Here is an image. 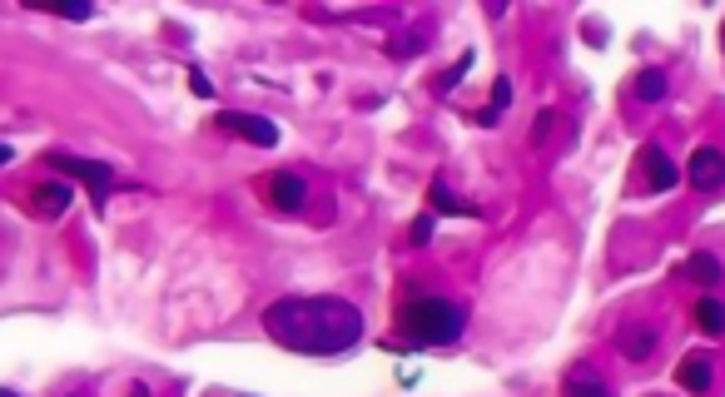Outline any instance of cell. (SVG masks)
I'll return each instance as SVG.
<instances>
[{
    "label": "cell",
    "instance_id": "cell-2",
    "mask_svg": "<svg viewBox=\"0 0 725 397\" xmlns=\"http://www.w3.org/2000/svg\"><path fill=\"white\" fill-rule=\"evenodd\" d=\"M398 328L408 343L418 348H442V343H457L462 328H467V308L457 298H442V293H428V298H408L398 308Z\"/></svg>",
    "mask_w": 725,
    "mask_h": 397
},
{
    "label": "cell",
    "instance_id": "cell-14",
    "mask_svg": "<svg viewBox=\"0 0 725 397\" xmlns=\"http://www.w3.org/2000/svg\"><path fill=\"white\" fill-rule=\"evenodd\" d=\"M433 209H442V214H467V219L477 214V204H462L447 184H433Z\"/></svg>",
    "mask_w": 725,
    "mask_h": 397
},
{
    "label": "cell",
    "instance_id": "cell-10",
    "mask_svg": "<svg viewBox=\"0 0 725 397\" xmlns=\"http://www.w3.org/2000/svg\"><path fill=\"white\" fill-rule=\"evenodd\" d=\"M681 273H686V278H696V283H721V278H725V268H721V259H716V254H691Z\"/></svg>",
    "mask_w": 725,
    "mask_h": 397
},
{
    "label": "cell",
    "instance_id": "cell-18",
    "mask_svg": "<svg viewBox=\"0 0 725 397\" xmlns=\"http://www.w3.org/2000/svg\"><path fill=\"white\" fill-rule=\"evenodd\" d=\"M428 234H433V219H418L413 224V244H428Z\"/></svg>",
    "mask_w": 725,
    "mask_h": 397
},
{
    "label": "cell",
    "instance_id": "cell-4",
    "mask_svg": "<svg viewBox=\"0 0 725 397\" xmlns=\"http://www.w3.org/2000/svg\"><path fill=\"white\" fill-rule=\"evenodd\" d=\"M686 174H691V184H696V189H706V194H711V189H721V184H725V154H721V149H711V144H701V149L691 154Z\"/></svg>",
    "mask_w": 725,
    "mask_h": 397
},
{
    "label": "cell",
    "instance_id": "cell-9",
    "mask_svg": "<svg viewBox=\"0 0 725 397\" xmlns=\"http://www.w3.org/2000/svg\"><path fill=\"white\" fill-rule=\"evenodd\" d=\"M651 348H656V328H641V323H631V328H621V353H626L631 363H641V358H651Z\"/></svg>",
    "mask_w": 725,
    "mask_h": 397
},
{
    "label": "cell",
    "instance_id": "cell-22",
    "mask_svg": "<svg viewBox=\"0 0 725 397\" xmlns=\"http://www.w3.org/2000/svg\"><path fill=\"white\" fill-rule=\"evenodd\" d=\"M75 397H80V393H75Z\"/></svg>",
    "mask_w": 725,
    "mask_h": 397
},
{
    "label": "cell",
    "instance_id": "cell-21",
    "mask_svg": "<svg viewBox=\"0 0 725 397\" xmlns=\"http://www.w3.org/2000/svg\"><path fill=\"white\" fill-rule=\"evenodd\" d=\"M0 397H20V393H10V388H0Z\"/></svg>",
    "mask_w": 725,
    "mask_h": 397
},
{
    "label": "cell",
    "instance_id": "cell-17",
    "mask_svg": "<svg viewBox=\"0 0 725 397\" xmlns=\"http://www.w3.org/2000/svg\"><path fill=\"white\" fill-rule=\"evenodd\" d=\"M567 397H611L601 383H567Z\"/></svg>",
    "mask_w": 725,
    "mask_h": 397
},
{
    "label": "cell",
    "instance_id": "cell-3",
    "mask_svg": "<svg viewBox=\"0 0 725 397\" xmlns=\"http://www.w3.org/2000/svg\"><path fill=\"white\" fill-rule=\"evenodd\" d=\"M50 164L65 169V174H75V179H85L95 209H105V199H110V189H115V169H110V164H100V159H75V154H50Z\"/></svg>",
    "mask_w": 725,
    "mask_h": 397
},
{
    "label": "cell",
    "instance_id": "cell-8",
    "mask_svg": "<svg viewBox=\"0 0 725 397\" xmlns=\"http://www.w3.org/2000/svg\"><path fill=\"white\" fill-rule=\"evenodd\" d=\"M269 194H274V204H279L284 214L303 209V199H308V189H303L298 174H274V179H269Z\"/></svg>",
    "mask_w": 725,
    "mask_h": 397
},
{
    "label": "cell",
    "instance_id": "cell-12",
    "mask_svg": "<svg viewBox=\"0 0 725 397\" xmlns=\"http://www.w3.org/2000/svg\"><path fill=\"white\" fill-rule=\"evenodd\" d=\"M636 95H641L646 105L666 100V70H641V80H636Z\"/></svg>",
    "mask_w": 725,
    "mask_h": 397
},
{
    "label": "cell",
    "instance_id": "cell-13",
    "mask_svg": "<svg viewBox=\"0 0 725 397\" xmlns=\"http://www.w3.org/2000/svg\"><path fill=\"white\" fill-rule=\"evenodd\" d=\"M35 199H40L45 214H65V209H70V184H45Z\"/></svg>",
    "mask_w": 725,
    "mask_h": 397
},
{
    "label": "cell",
    "instance_id": "cell-19",
    "mask_svg": "<svg viewBox=\"0 0 725 397\" xmlns=\"http://www.w3.org/2000/svg\"><path fill=\"white\" fill-rule=\"evenodd\" d=\"M552 120H557V115H552V110H547V115H537V130H532V139H542V134L552 130Z\"/></svg>",
    "mask_w": 725,
    "mask_h": 397
},
{
    "label": "cell",
    "instance_id": "cell-20",
    "mask_svg": "<svg viewBox=\"0 0 725 397\" xmlns=\"http://www.w3.org/2000/svg\"><path fill=\"white\" fill-rule=\"evenodd\" d=\"M10 159H15V154H10V144H0V164H10Z\"/></svg>",
    "mask_w": 725,
    "mask_h": 397
},
{
    "label": "cell",
    "instance_id": "cell-6",
    "mask_svg": "<svg viewBox=\"0 0 725 397\" xmlns=\"http://www.w3.org/2000/svg\"><path fill=\"white\" fill-rule=\"evenodd\" d=\"M676 179H681V169L671 164V154L661 144H646V184L651 189H671Z\"/></svg>",
    "mask_w": 725,
    "mask_h": 397
},
{
    "label": "cell",
    "instance_id": "cell-16",
    "mask_svg": "<svg viewBox=\"0 0 725 397\" xmlns=\"http://www.w3.org/2000/svg\"><path fill=\"white\" fill-rule=\"evenodd\" d=\"M189 90H194V95H204V100H209V95H214V80H209V75H204V70H189Z\"/></svg>",
    "mask_w": 725,
    "mask_h": 397
},
{
    "label": "cell",
    "instance_id": "cell-5",
    "mask_svg": "<svg viewBox=\"0 0 725 397\" xmlns=\"http://www.w3.org/2000/svg\"><path fill=\"white\" fill-rule=\"evenodd\" d=\"M219 125L234 130V134H244V139L259 144V149H274V144H279V125L264 120V115H234V110H229V115H219Z\"/></svg>",
    "mask_w": 725,
    "mask_h": 397
},
{
    "label": "cell",
    "instance_id": "cell-7",
    "mask_svg": "<svg viewBox=\"0 0 725 397\" xmlns=\"http://www.w3.org/2000/svg\"><path fill=\"white\" fill-rule=\"evenodd\" d=\"M711 378H716V368H711V358H706V353H691V358L676 368V383H681L686 393H706V388H711Z\"/></svg>",
    "mask_w": 725,
    "mask_h": 397
},
{
    "label": "cell",
    "instance_id": "cell-1",
    "mask_svg": "<svg viewBox=\"0 0 725 397\" xmlns=\"http://www.w3.org/2000/svg\"><path fill=\"white\" fill-rule=\"evenodd\" d=\"M264 328L274 343H284L289 353H308V358H338L348 348L363 343L368 323L353 303L343 298H279L264 313Z\"/></svg>",
    "mask_w": 725,
    "mask_h": 397
},
{
    "label": "cell",
    "instance_id": "cell-15",
    "mask_svg": "<svg viewBox=\"0 0 725 397\" xmlns=\"http://www.w3.org/2000/svg\"><path fill=\"white\" fill-rule=\"evenodd\" d=\"M507 100H512V80H507V75H497V80H492V110L502 115V110H507Z\"/></svg>",
    "mask_w": 725,
    "mask_h": 397
},
{
    "label": "cell",
    "instance_id": "cell-11",
    "mask_svg": "<svg viewBox=\"0 0 725 397\" xmlns=\"http://www.w3.org/2000/svg\"><path fill=\"white\" fill-rule=\"evenodd\" d=\"M696 323H701V333H711V338L725 333V303L721 298H701V303H696Z\"/></svg>",
    "mask_w": 725,
    "mask_h": 397
}]
</instances>
